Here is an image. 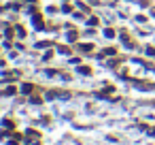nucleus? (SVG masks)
Segmentation results:
<instances>
[{"label": "nucleus", "mask_w": 155, "mask_h": 145, "mask_svg": "<svg viewBox=\"0 0 155 145\" xmlns=\"http://www.w3.org/2000/svg\"><path fill=\"white\" fill-rule=\"evenodd\" d=\"M21 92H24V94H32V92H34V88H32L30 83H24V85H21Z\"/></svg>", "instance_id": "f257e3e1"}, {"label": "nucleus", "mask_w": 155, "mask_h": 145, "mask_svg": "<svg viewBox=\"0 0 155 145\" xmlns=\"http://www.w3.org/2000/svg\"><path fill=\"white\" fill-rule=\"evenodd\" d=\"M104 34H106V36H108V39H113V36H115V30H110V28H108V30H106V32H104Z\"/></svg>", "instance_id": "f03ea898"}, {"label": "nucleus", "mask_w": 155, "mask_h": 145, "mask_svg": "<svg viewBox=\"0 0 155 145\" xmlns=\"http://www.w3.org/2000/svg\"><path fill=\"white\" fill-rule=\"evenodd\" d=\"M153 15H155V11H153Z\"/></svg>", "instance_id": "7ed1b4c3"}]
</instances>
